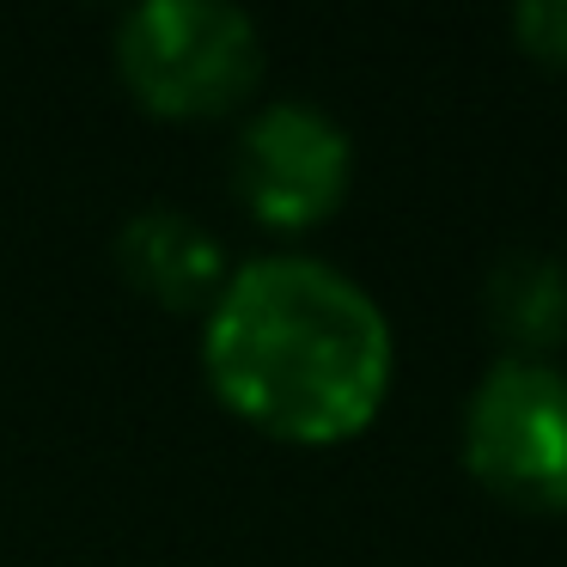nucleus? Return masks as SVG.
Returning a JSON list of instances; mask_svg holds the SVG:
<instances>
[{
  "instance_id": "nucleus-1",
  "label": "nucleus",
  "mask_w": 567,
  "mask_h": 567,
  "mask_svg": "<svg viewBox=\"0 0 567 567\" xmlns=\"http://www.w3.org/2000/svg\"><path fill=\"white\" fill-rule=\"evenodd\" d=\"M396 342L384 306L330 257L257 250L202 306V372L226 409L330 445L360 433L391 391Z\"/></svg>"
},
{
  "instance_id": "nucleus-2",
  "label": "nucleus",
  "mask_w": 567,
  "mask_h": 567,
  "mask_svg": "<svg viewBox=\"0 0 567 567\" xmlns=\"http://www.w3.org/2000/svg\"><path fill=\"white\" fill-rule=\"evenodd\" d=\"M111 55L147 111L220 116L262 80V25L238 0H135Z\"/></svg>"
},
{
  "instance_id": "nucleus-3",
  "label": "nucleus",
  "mask_w": 567,
  "mask_h": 567,
  "mask_svg": "<svg viewBox=\"0 0 567 567\" xmlns=\"http://www.w3.org/2000/svg\"><path fill=\"white\" fill-rule=\"evenodd\" d=\"M464 464L530 513H567V372L501 354L464 403Z\"/></svg>"
},
{
  "instance_id": "nucleus-4",
  "label": "nucleus",
  "mask_w": 567,
  "mask_h": 567,
  "mask_svg": "<svg viewBox=\"0 0 567 567\" xmlns=\"http://www.w3.org/2000/svg\"><path fill=\"white\" fill-rule=\"evenodd\" d=\"M354 184V141L318 99H262L238 123L233 189L262 226H318Z\"/></svg>"
},
{
  "instance_id": "nucleus-5",
  "label": "nucleus",
  "mask_w": 567,
  "mask_h": 567,
  "mask_svg": "<svg viewBox=\"0 0 567 567\" xmlns=\"http://www.w3.org/2000/svg\"><path fill=\"white\" fill-rule=\"evenodd\" d=\"M111 257L123 281L159 306H208L226 281L220 233L177 202H135L111 233Z\"/></svg>"
},
{
  "instance_id": "nucleus-6",
  "label": "nucleus",
  "mask_w": 567,
  "mask_h": 567,
  "mask_svg": "<svg viewBox=\"0 0 567 567\" xmlns=\"http://www.w3.org/2000/svg\"><path fill=\"white\" fill-rule=\"evenodd\" d=\"M482 306H488V323L513 354L543 360V348L567 336V269L543 250H506L488 269Z\"/></svg>"
},
{
  "instance_id": "nucleus-7",
  "label": "nucleus",
  "mask_w": 567,
  "mask_h": 567,
  "mask_svg": "<svg viewBox=\"0 0 567 567\" xmlns=\"http://www.w3.org/2000/svg\"><path fill=\"white\" fill-rule=\"evenodd\" d=\"M513 38L543 62H567V0H518Z\"/></svg>"
}]
</instances>
